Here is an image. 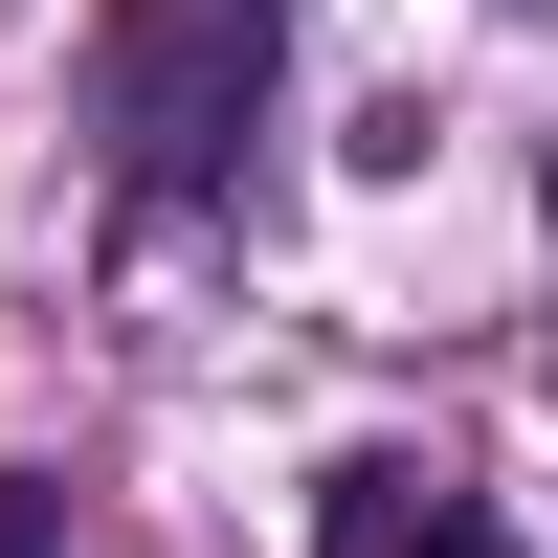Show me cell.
<instances>
[{"label":"cell","mask_w":558,"mask_h":558,"mask_svg":"<svg viewBox=\"0 0 558 558\" xmlns=\"http://www.w3.org/2000/svg\"><path fill=\"white\" fill-rule=\"evenodd\" d=\"M268 68H291V0H112L89 23V134H112L134 223H202L268 134Z\"/></svg>","instance_id":"cell-1"},{"label":"cell","mask_w":558,"mask_h":558,"mask_svg":"<svg viewBox=\"0 0 558 558\" xmlns=\"http://www.w3.org/2000/svg\"><path fill=\"white\" fill-rule=\"evenodd\" d=\"M425 514H447V470H425V447H357V470H336V514H313V558H425Z\"/></svg>","instance_id":"cell-2"},{"label":"cell","mask_w":558,"mask_h":558,"mask_svg":"<svg viewBox=\"0 0 558 558\" xmlns=\"http://www.w3.org/2000/svg\"><path fill=\"white\" fill-rule=\"evenodd\" d=\"M425 558H514V514H492V492L447 470V514H425Z\"/></svg>","instance_id":"cell-3"},{"label":"cell","mask_w":558,"mask_h":558,"mask_svg":"<svg viewBox=\"0 0 558 558\" xmlns=\"http://www.w3.org/2000/svg\"><path fill=\"white\" fill-rule=\"evenodd\" d=\"M0 558H68V492H23V470H0Z\"/></svg>","instance_id":"cell-4"}]
</instances>
